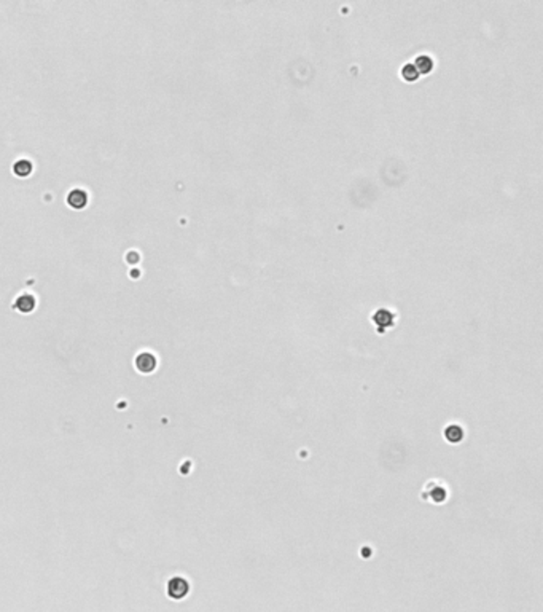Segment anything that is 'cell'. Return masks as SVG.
Returning <instances> with one entry per match:
<instances>
[{
  "mask_svg": "<svg viewBox=\"0 0 543 612\" xmlns=\"http://www.w3.org/2000/svg\"><path fill=\"white\" fill-rule=\"evenodd\" d=\"M13 172L18 177H27L32 172V163L29 160H18L13 165Z\"/></svg>",
  "mask_w": 543,
  "mask_h": 612,
  "instance_id": "cell-5",
  "label": "cell"
},
{
  "mask_svg": "<svg viewBox=\"0 0 543 612\" xmlns=\"http://www.w3.org/2000/svg\"><path fill=\"white\" fill-rule=\"evenodd\" d=\"M446 437L451 442H457L462 439V431L457 428V426H451V428L446 429Z\"/></svg>",
  "mask_w": 543,
  "mask_h": 612,
  "instance_id": "cell-8",
  "label": "cell"
},
{
  "mask_svg": "<svg viewBox=\"0 0 543 612\" xmlns=\"http://www.w3.org/2000/svg\"><path fill=\"white\" fill-rule=\"evenodd\" d=\"M156 367V357L151 353H140L136 357V368L140 373H150Z\"/></svg>",
  "mask_w": 543,
  "mask_h": 612,
  "instance_id": "cell-2",
  "label": "cell"
},
{
  "mask_svg": "<svg viewBox=\"0 0 543 612\" xmlns=\"http://www.w3.org/2000/svg\"><path fill=\"white\" fill-rule=\"evenodd\" d=\"M188 593V582L182 577H174L168 584V595L174 599H182Z\"/></svg>",
  "mask_w": 543,
  "mask_h": 612,
  "instance_id": "cell-1",
  "label": "cell"
},
{
  "mask_svg": "<svg viewBox=\"0 0 543 612\" xmlns=\"http://www.w3.org/2000/svg\"><path fill=\"white\" fill-rule=\"evenodd\" d=\"M15 308L19 313H32L35 310V297L30 293H23L19 295L15 301Z\"/></svg>",
  "mask_w": 543,
  "mask_h": 612,
  "instance_id": "cell-4",
  "label": "cell"
},
{
  "mask_svg": "<svg viewBox=\"0 0 543 612\" xmlns=\"http://www.w3.org/2000/svg\"><path fill=\"white\" fill-rule=\"evenodd\" d=\"M416 67V70L419 69L422 73H427V72H430L432 70V59L429 58V56H419L417 59H416V64H412Z\"/></svg>",
  "mask_w": 543,
  "mask_h": 612,
  "instance_id": "cell-6",
  "label": "cell"
},
{
  "mask_svg": "<svg viewBox=\"0 0 543 612\" xmlns=\"http://www.w3.org/2000/svg\"><path fill=\"white\" fill-rule=\"evenodd\" d=\"M401 75H403V79L405 80H408V82H412V80H416L417 79V70H416V67L412 64H406L403 69H401Z\"/></svg>",
  "mask_w": 543,
  "mask_h": 612,
  "instance_id": "cell-7",
  "label": "cell"
},
{
  "mask_svg": "<svg viewBox=\"0 0 543 612\" xmlns=\"http://www.w3.org/2000/svg\"><path fill=\"white\" fill-rule=\"evenodd\" d=\"M67 204L72 207V209H83V207L88 204V193L81 188H73L67 195Z\"/></svg>",
  "mask_w": 543,
  "mask_h": 612,
  "instance_id": "cell-3",
  "label": "cell"
}]
</instances>
